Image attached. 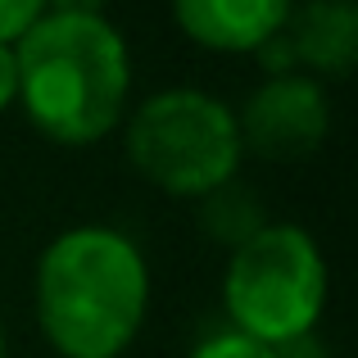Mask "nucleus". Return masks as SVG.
Listing matches in <instances>:
<instances>
[{
  "label": "nucleus",
  "instance_id": "f03ea898",
  "mask_svg": "<svg viewBox=\"0 0 358 358\" xmlns=\"http://www.w3.org/2000/svg\"><path fill=\"white\" fill-rule=\"evenodd\" d=\"M18 100L45 136L91 145L127 105V41L100 14H41L14 45Z\"/></svg>",
  "mask_w": 358,
  "mask_h": 358
},
{
  "label": "nucleus",
  "instance_id": "0eeeda50",
  "mask_svg": "<svg viewBox=\"0 0 358 358\" xmlns=\"http://www.w3.org/2000/svg\"><path fill=\"white\" fill-rule=\"evenodd\" d=\"M281 36L295 64H308L327 78H345L358 55V9L354 0H308L286 18Z\"/></svg>",
  "mask_w": 358,
  "mask_h": 358
},
{
  "label": "nucleus",
  "instance_id": "6e6552de",
  "mask_svg": "<svg viewBox=\"0 0 358 358\" xmlns=\"http://www.w3.org/2000/svg\"><path fill=\"white\" fill-rule=\"evenodd\" d=\"M200 222H204V231H209L213 241H227V245H236V250L268 227L263 200L245 182H236V177L222 182V186H213L209 195H200Z\"/></svg>",
  "mask_w": 358,
  "mask_h": 358
},
{
  "label": "nucleus",
  "instance_id": "9b49d317",
  "mask_svg": "<svg viewBox=\"0 0 358 358\" xmlns=\"http://www.w3.org/2000/svg\"><path fill=\"white\" fill-rule=\"evenodd\" d=\"M18 96V64H14V50L0 45V109Z\"/></svg>",
  "mask_w": 358,
  "mask_h": 358
},
{
  "label": "nucleus",
  "instance_id": "7ed1b4c3",
  "mask_svg": "<svg viewBox=\"0 0 358 358\" xmlns=\"http://www.w3.org/2000/svg\"><path fill=\"white\" fill-rule=\"evenodd\" d=\"M222 295L236 331L277 350L313 331L327 304V263L308 231L277 222L236 250Z\"/></svg>",
  "mask_w": 358,
  "mask_h": 358
},
{
  "label": "nucleus",
  "instance_id": "20e7f679",
  "mask_svg": "<svg viewBox=\"0 0 358 358\" xmlns=\"http://www.w3.org/2000/svg\"><path fill=\"white\" fill-rule=\"evenodd\" d=\"M127 159L155 186L200 200L236 177V114L204 91H159L127 122Z\"/></svg>",
  "mask_w": 358,
  "mask_h": 358
},
{
  "label": "nucleus",
  "instance_id": "1a4fd4ad",
  "mask_svg": "<svg viewBox=\"0 0 358 358\" xmlns=\"http://www.w3.org/2000/svg\"><path fill=\"white\" fill-rule=\"evenodd\" d=\"M191 358H272V350L250 341V336H241V331H218L209 341H200V350Z\"/></svg>",
  "mask_w": 358,
  "mask_h": 358
},
{
  "label": "nucleus",
  "instance_id": "ddd939ff",
  "mask_svg": "<svg viewBox=\"0 0 358 358\" xmlns=\"http://www.w3.org/2000/svg\"><path fill=\"white\" fill-rule=\"evenodd\" d=\"M45 5H55V14H100L105 0H45Z\"/></svg>",
  "mask_w": 358,
  "mask_h": 358
},
{
  "label": "nucleus",
  "instance_id": "4468645a",
  "mask_svg": "<svg viewBox=\"0 0 358 358\" xmlns=\"http://www.w3.org/2000/svg\"><path fill=\"white\" fill-rule=\"evenodd\" d=\"M0 358H5V327H0Z\"/></svg>",
  "mask_w": 358,
  "mask_h": 358
},
{
  "label": "nucleus",
  "instance_id": "f257e3e1",
  "mask_svg": "<svg viewBox=\"0 0 358 358\" xmlns=\"http://www.w3.org/2000/svg\"><path fill=\"white\" fill-rule=\"evenodd\" d=\"M150 272L122 231L73 227L36 263V317L64 358H118L141 331Z\"/></svg>",
  "mask_w": 358,
  "mask_h": 358
},
{
  "label": "nucleus",
  "instance_id": "39448f33",
  "mask_svg": "<svg viewBox=\"0 0 358 358\" xmlns=\"http://www.w3.org/2000/svg\"><path fill=\"white\" fill-rule=\"evenodd\" d=\"M327 127H331V105H327L322 87L299 73H281L268 78L250 100H245L236 131L241 145L250 141L254 155L263 159H304L322 145Z\"/></svg>",
  "mask_w": 358,
  "mask_h": 358
},
{
  "label": "nucleus",
  "instance_id": "9d476101",
  "mask_svg": "<svg viewBox=\"0 0 358 358\" xmlns=\"http://www.w3.org/2000/svg\"><path fill=\"white\" fill-rule=\"evenodd\" d=\"M41 9H45V0H0V45L18 41L41 18Z\"/></svg>",
  "mask_w": 358,
  "mask_h": 358
},
{
  "label": "nucleus",
  "instance_id": "423d86ee",
  "mask_svg": "<svg viewBox=\"0 0 358 358\" xmlns=\"http://www.w3.org/2000/svg\"><path fill=\"white\" fill-rule=\"evenodd\" d=\"M191 41L209 50H259L290 18V0H173Z\"/></svg>",
  "mask_w": 358,
  "mask_h": 358
},
{
  "label": "nucleus",
  "instance_id": "f8f14e48",
  "mask_svg": "<svg viewBox=\"0 0 358 358\" xmlns=\"http://www.w3.org/2000/svg\"><path fill=\"white\" fill-rule=\"evenodd\" d=\"M272 358H327V350H317L313 336H295V341L277 345V350H272Z\"/></svg>",
  "mask_w": 358,
  "mask_h": 358
}]
</instances>
